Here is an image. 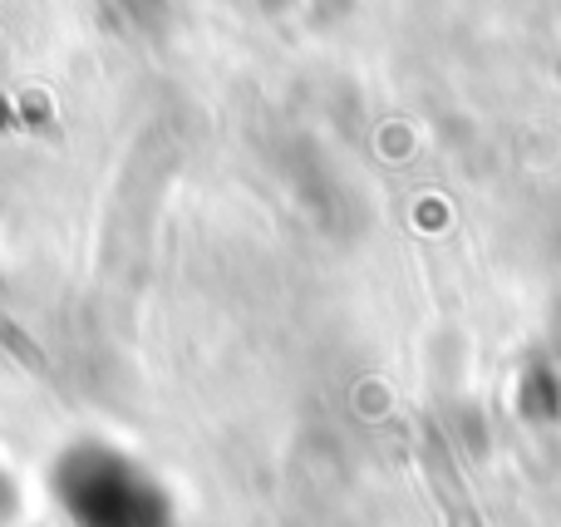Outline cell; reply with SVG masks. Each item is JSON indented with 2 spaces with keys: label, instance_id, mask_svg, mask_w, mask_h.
I'll return each mask as SVG.
<instances>
[{
  "label": "cell",
  "instance_id": "cell-2",
  "mask_svg": "<svg viewBox=\"0 0 561 527\" xmlns=\"http://www.w3.org/2000/svg\"><path fill=\"white\" fill-rule=\"evenodd\" d=\"M15 508H20V493H15V483H10V473L0 469V527L15 518Z\"/></svg>",
  "mask_w": 561,
  "mask_h": 527
},
{
  "label": "cell",
  "instance_id": "cell-1",
  "mask_svg": "<svg viewBox=\"0 0 561 527\" xmlns=\"http://www.w3.org/2000/svg\"><path fill=\"white\" fill-rule=\"evenodd\" d=\"M55 493L75 527H168L163 493L118 449H69L55 469Z\"/></svg>",
  "mask_w": 561,
  "mask_h": 527
}]
</instances>
